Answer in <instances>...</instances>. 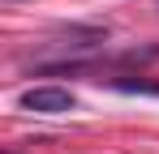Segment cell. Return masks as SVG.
Here are the masks:
<instances>
[{"mask_svg":"<svg viewBox=\"0 0 159 154\" xmlns=\"http://www.w3.org/2000/svg\"><path fill=\"white\" fill-rule=\"evenodd\" d=\"M17 107L34 116H69V111H78V99L65 86H30L17 94Z\"/></svg>","mask_w":159,"mask_h":154,"instance_id":"1","label":"cell"}]
</instances>
